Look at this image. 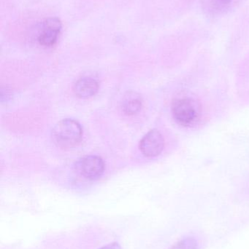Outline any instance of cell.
<instances>
[{
    "mask_svg": "<svg viewBox=\"0 0 249 249\" xmlns=\"http://www.w3.org/2000/svg\"><path fill=\"white\" fill-rule=\"evenodd\" d=\"M164 146L162 135L158 130H152L140 141V149L145 156L154 158L162 153Z\"/></svg>",
    "mask_w": 249,
    "mask_h": 249,
    "instance_id": "cell-5",
    "label": "cell"
},
{
    "mask_svg": "<svg viewBox=\"0 0 249 249\" xmlns=\"http://www.w3.org/2000/svg\"><path fill=\"white\" fill-rule=\"evenodd\" d=\"M99 84L95 79L91 77H82L73 86V92L80 99L92 97L97 93Z\"/></svg>",
    "mask_w": 249,
    "mask_h": 249,
    "instance_id": "cell-6",
    "label": "cell"
},
{
    "mask_svg": "<svg viewBox=\"0 0 249 249\" xmlns=\"http://www.w3.org/2000/svg\"><path fill=\"white\" fill-rule=\"evenodd\" d=\"M77 172L86 179L100 178L105 171V163L102 158L95 155L84 157L76 163Z\"/></svg>",
    "mask_w": 249,
    "mask_h": 249,
    "instance_id": "cell-4",
    "label": "cell"
},
{
    "mask_svg": "<svg viewBox=\"0 0 249 249\" xmlns=\"http://www.w3.org/2000/svg\"><path fill=\"white\" fill-rule=\"evenodd\" d=\"M99 249H122L121 246L118 243H112V244H108V245L104 246Z\"/></svg>",
    "mask_w": 249,
    "mask_h": 249,
    "instance_id": "cell-10",
    "label": "cell"
},
{
    "mask_svg": "<svg viewBox=\"0 0 249 249\" xmlns=\"http://www.w3.org/2000/svg\"><path fill=\"white\" fill-rule=\"evenodd\" d=\"M61 28L62 24L58 18H49L44 20L38 33V43L46 48L54 46L58 41Z\"/></svg>",
    "mask_w": 249,
    "mask_h": 249,
    "instance_id": "cell-3",
    "label": "cell"
},
{
    "mask_svg": "<svg viewBox=\"0 0 249 249\" xmlns=\"http://www.w3.org/2000/svg\"><path fill=\"white\" fill-rule=\"evenodd\" d=\"M142 107V101L140 96L135 93L130 94L124 98L122 104V109L127 115H134L140 112Z\"/></svg>",
    "mask_w": 249,
    "mask_h": 249,
    "instance_id": "cell-7",
    "label": "cell"
},
{
    "mask_svg": "<svg viewBox=\"0 0 249 249\" xmlns=\"http://www.w3.org/2000/svg\"><path fill=\"white\" fill-rule=\"evenodd\" d=\"M82 137L81 126L74 120H63L53 129L52 139L54 143L63 149L77 146L81 142Z\"/></svg>",
    "mask_w": 249,
    "mask_h": 249,
    "instance_id": "cell-1",
    "label": "cell"
},
{
    "mask_svg": "<svg viewBox=\"0 0 249 249\" xmlns=\"http://www.w3.org/2000/svg\"><path fill=\"white\" fill-rule=\"evenodd\" d=\"M175 249H196L195 244H193L190 240H186L178 244Z\"/></svg>",
    "mask_w": 249,
    "mask_h": 249,
    "instance_id": "cell-9",
    "label": "cell"
},
{
    "mask_svg": "<svg viewBox=\"0 0 249 249\" xmlns=\"http://www.w3.org/2000/svg\"><path fill=\"white\" fill-rule=\"evenodd\" d=\"M172 114L177 124L190 126L195 124L200 118V105L189 98L176 99L172 103Z\"/></svg>",
    "mask_w": 249,
    "mask_h": 249,
    "instance_id": "cell-2",
    "label": "cell"
},
{
    "mask_svg": "<svg viewBox=\"0 0 249 249\" xmlns=\"http://www.w3.org/2000/svg\"><path fill=\"white\" fill-rule=\"evenodd\" d=\"M232 0H202L203 8L211 14H219L229 8Z\"/></svg>",
    "mask_w": 249,
    "mask_h": 249,
    "instance_id": "cell-8",
    "label": "cell"
}]
</instances>
